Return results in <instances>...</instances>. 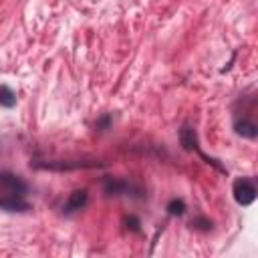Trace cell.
<instances>
[{"label": "cell", "mask_w": 258, "mask_h": 258, "mask_svg": "<svg viewBox=\"0 0 258 258\" xmlns=\"http://www.w3.org/2000/svg\"><path fill=\"white\" fill-rule=\"evenodd\" d=\"M28 187L20 175L10 171H0V210L6 212H26L30 204L26 202Z\"/></svg>", "instance_id": "6da1fadb"}, {"label": "cell", "mask_w": 258, "mask_h": 258, "mask_svg": "<svg viewBox=\"0 0 258 258\" xmlns=\"http://www.w3.org/2000/svg\"><path fill=\"white\" fill-rule=\"evenodd\" d=\"M179 143H181V147H183L185 151H198V153L202 155V159H204V161L212 163L216 169H220V171H224V173H226V169L218 163V159L208 157L206 153H202V149H200V145H198V133H196V129H194V125H191V123H183V125H181V129H179Z\"/></svg>", "instance_id": "7a4b0ae2"}, {"label": "cell", "mask_w": 258, "mask_h": 258, "mask_svg": "<svg viewBox=\"0 0 258 258\" xmlns=\"http://www.w3.org/2000/svg\"><path fill=\"white\" fill-rule=\"evenodd\" d=\"M103 187H105L107 196H131V198H137V200L143 198V191L137 185H133L131 181L121 179V177H105Z\"/></svg>", "instance_id": "3957f363"}, {"label": "cell", "mask_w": 258, "mask_h": 258, "mask_svg": "<svg viewBox=\"0 0 258 258\" xmlns=\"http://www.w3.org/2000/svg\"><path fill=\"white\" fill-rule=\"evenodd\" d=\"M232 194H234V200L240 206H250L256 200V183H254V179L252 177H238V179H234Z\"/></svg>", "instance_id": "277c9868"}, {"label": "cell", "mask_w": 258, "mask_h": 258, "mask_svg": "<svg viewBox=\"0 0 258 258\" xmlns=\"http://www.w3.org/2000/svg\"><path fill=\"white\" fill-rule=\"evenodd\" d=\"M87 202H89V194H87V189H75V191L69 196V200L64 202L62 212H64V214H75V212L83 210V208L87 206Z\"/></svg>", "instance_id": "5b68a950"}, {"label": "cell", "mask_w": 258, "mask_h": 258, "mask_svg": "<svg viewBox=\"0 0 258 258\" xmlns=\"http://www.w3.org/2000/svg\"><path fill=\"white\" fill-rule=\"evenodd\" d=\"M103 163L99 161H52V163H42L40 167H46V169H79V167H99Z\"/></svg>", "instance_id": "8992f818"}, {"label": "cell", "mask_w": 258, "mask_h": 258, "mask_svg": "<svg viewBox=\"0 0 258 258\" xmlns=\"http://www.w3.org/2000/svg\"><path fill=\"white\" fill-rule=\"evenodd\" d=\"M234 131H236L240 137H246V139H256V135H258V127H256V123L250 121V119H240V121H236V123H234Z\"/></svg>", "instance_id": "52a82bcc"}, {"label": "cell", "mask_w": 258, "mask_h": 258, "mask_svg": "<svg viewBox=\"0 0 258 258\" xmlns=\"http://www.w3.org/2000/svg\"><path fill=\"white\" fill-rule=\"evenodd\" d=\"M16 105V93L8 85H0V107L12 109Z\"/></svg>", "instance_id": "ba28073f"}, {"label": "cell", "mask_w": 258, "mask_h": 258, "mask_svg": "<svg viewBox=\"0 0 258 258\" xmlns=\"http://www.w3.org/2000/svg\"><path fill=\"white\" fill-rule=\"evenodd\" d=\"M167 214L169 216H183L185 214V202L183 200H177V198H173L169 204H167Z\"/></svg>", "instance_id": "9c48e42d"}, {"label": "cell", "mask_w": 258, "mask_h": 258, "mask_svg": "<svg viewBox=\"0 0 258 258\" xmlns=\"http://www.w3.org/2000/svg\"><path fill=\"white\" fill-rule=\"evenodd\" d=\"M191 226L194 228H202V230H210L212 228V222H208L204 218H196V220H191Z\"/></svg>", "instance_id": "30bf717a"}, {"label": "cell", "mask_w": 258, "mask_h": 258, "mask_svg": "<svg viewBox=\"0 0 258 258\" xmlns=\"http://www.w3.org/2000/svg\"><path fill=\"white\" fill-rule=\"evenodd\" d=\"M109 123H111V115H105V117H101L97 121V129L99 131H107L109 129Z\"/></svg>", "instance_id": "8fae6325"}, {"label": "cell", "mask_w": 258, "mask_h": 258, "mask_svg": "<svg viewBox=\"0 0 258 258\" xmlns=\"http://www.w3.org/2000/svg\"><path fill=\"white\" fill-rule=\"evenodd\" d=\"M127 228H131L133 232H139V220H137L135 216H131V218H127Z\"/></svg>", "instance_id": "7c38bea8"}]
</instances>
